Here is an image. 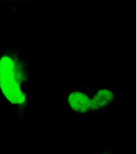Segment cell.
Segmentation results:
<instances>
[{"mask_svg": "<svg viewBox=\"0 0 137 154\" xmlns=\"http://www.w3.org/2000/svg\"><path fill=\"white\" fill-rule=\"evenodd\" d=\"M36 68L20 43L0 47V104L19 124L28 122L35 104Z\"/></svg>", "mask_w": 137, "mask_h": 154, "instance_id": "6da1fadb", "label": "cell"}, {"mask_svg": "<svg viewBox=\"0 0 137 154\" xmlns=\"http://www.w3.org/2000/svg\"><path fill=\"white\" fill-rule=\"evenodd\" d=\"M121 86L85 84L64 86L62 92V112L67 118L109 115L123 104Z\"/></svg>", "mask_w": 137, "mask_h": 154, "instance_id": "7a4b0ae2", "label": "cell"}, {"mask_svg": "<svg viewBox=\"0 0 137 154\" xmlns=\"http://www.w3.org/2000/svg\"><path fill=\"white\" fill-rule=\"evenodd\" d=\"M94 154H121L118 153L115 149L112 147H102V149L98 150L96 152L94 153Z\"/></svg>", "mask_w": 137, "mask_h": 154, "instance_id": "3957f363", "label": "cell"}]
</instances>
